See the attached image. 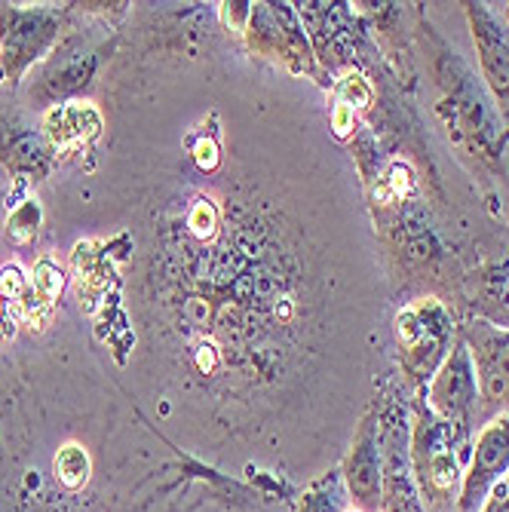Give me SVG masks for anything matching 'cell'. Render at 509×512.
<instances>
[{
    "mask_svg": "<svg viewBox=\"0 0 509 512\" xmlns=\"http://www.w3.org/2000/svg\"><path fill=\"white\" fill-rule=\"evenodd\" d=\"M396 335H399L402 359L414 371V378L433 381V375L448 356V341H451V319L445 307L433 298L405 307L396 316Z\"/></svg>",
    "mask_w": 509,
    "mask_h": 512,
    "instance_id": "1",
    "label": "cell"
},
{
    "mask_svg": "<svg viewBox=\"0 0 509 512\" xmlns=\"http://www.w3.org/2000/svg\"><path fill=\"white\" fill-rule=\"evenodd\" d=\"M509 476V414L491 421L476 439V451L470 454L464 485H460L457 509L479 512L497 482Z\"/></svg>",
    "mask_w": 509,
    "mask_h": 512,
    "instance_id": "2",
    "label": "cell"
},
{
    "mask_svg": "<svg viewBox=\"0 0 509 512\" xmlns=\"http://www.w3.org/2000/svg\"><path fill=\"white\" fill-rule=\"evenodd\" d=\"M476 393H479L476 359L464 341H457V347L445 356V362L430 381V408L436 411L439 421L451 427H464L473 411Z\"/></svg>",
    "mask_w": 509,
    "mask_h": 512,
    "instance_id": "3",
    "label": "cell"
},
{
    "mask_svg": "<svg viewBox=\"0 0 509 512\" xmlns=\"http://www.w3.org/2000/svg\"><path fill=\"white\" fill-rule=\"evenodd\" d=\"M344 482L362 509L381 506V417L372 411L362 421L350 457L344 463Z\"/></svg>",
    "mask_w": 509,
    "mask_h": 512,
    "instance_id": "4",
    "label": "cell"
},
{
    "mask_svg": "<svg viewBox=\"0 0 509 512\" xmlns=\"http://www.w3.org/2000/svg\"><path fill=\"white\" fill-rule=\"evenodd\" d=\"M99 132H102V114L86 102H71L65 108L46 114V135H50L53 145L65 154L92 142Z\"/></svg>",
    "mask_w": 509,
    "mask_h": 512,
    "instance_id": "5",
    "label": "cell"
},
{
    "mask_svg": "<svg viewBox=\"0 0 509 512\" xmlns=\"http://www.w3.org/2000/svg\"><path fill=\"white\" fill-rule=\"evenodd\" d=\"M470 13H473V34L479 43L485 74H488L491 86L497 89V96L506 99L509 96V43L500 37L494 19L482 7H473Z\"/></svg>",
    "mask_w": 509,
    "mask_h": 512,
    "instance_id": "6",
    "label": "cell"
},
{
    "mask_svg": "<svg viewBox=\"0 0 509 512\" xmlns=\"http://www.w3.org/2000/svg\"><path fill=\"white\" fill-rule=\"evenodd\" d=\"M479 387L491 396L500 399L509 390V332L494 335L485 353V371L479 378Z\"/></svg>",
    "mask_w": 509,
    "mask_h": 512,
    "instance_id": "7",
    "label": "cell"
},
{
    "mask_svg": "<svg viewBox=\"0 0 509 512\" xmlns=\"http://www.w3.org/2000/svg\"><path fill=\"white\" fill-rule=\"evenodd\" d=\"M53 473H56V482L68 491H80L86 482H89V473H92V460H89V451L77 442H68L59 448L56 460H53Z\"/></svg>",
    "mask_w": 509,
    "mask_h": 512,
    "instance_id": "8",
    "label": "cell"
},
{
    "mask_svg": "<svg viewBox=\"0 0 509 512\" xmlns=\"http://www.w3.org/2000/svg\"><path fill=\"white\" fill-rule=\"evenodd\" d=\"M301 512H344V491L335 476L316 482L301 503Z\"/></svg>",
    "mask_w": 509,
    "mask_h": 512,
    "instance_id": "9",
    "label": "cell"
},
{
    "mask_svg": "<svg viewBox=\"0 0 509 512\" xmlns=\"http://www.w3.org/2000/svg\"><path fill=\"white\" fill-rule=\"evenodd\" d=\"M31 289H34L43 301L56 304L59 295H62V289H65V273H62V267H59L56 261H50V258L37 261V264H34V273H31Z\"/></svg>",
    "mask_w": 509,
    "mask_h": 512,
    "instance_id": "10",
    "label": "cell"
},
{
    "mask_svg": "<svg viewBox=\"0 0 509 512\" xmlns=\"http://www.w3.org/2000/svg\"><path fill=\"white\" fill-rule=\"evenodd\" d=\"M188 227L197 240H212L218 230V209L212 200H197L191 215H188Z\"/></svg>",
    "mask_w": 509,
    "mask_h": 512,
    "instance_id": "11",
    "label": "cell"
},
{
    "mask_svg": "<svg viewBox=\"0 0 509 512\" xmlns=\"http://www.w3.org/2000/svg\"><path fill=\"white\" fill-rule=\"evenodd\" d=\"M338 102L347 105L350 111H353V108H368V105H372V86H368L365 77L350 74V77H344L341 86H338Z\"/></svg>",
    "mask_w": 509,
    "mask_h": 512,
    "instance_id": "12",
    "label": "cell"
},
{
    "mask_svg": "<svg viewBox=\"0 0 509 512\" xmlns=\"http://www.w3.org/2000/svg\"><path fill=\"white\" fill-rule=\"evenodd\" d=\"M25 292H28L25 276H22V270H19L16 264H7L4 270H0V298H4L10 307H13Z\"/></svg>",
    "mask_w": 509,
    "mask_h": 512,
    "instance_id": "13",
    "label": "cell"
},
{
    "mask_svg": "<svg viewBox=\"0 0 509 512\" xmlns=\"http://www.w3.org/2000/svg\"><path fill=\"white\" fill-rule=\"evenodd\" d=\"M479 512H509V476L503 482H497L485 500V506Z\"/></svg>",
    "mask_w": 509,
    "mask_h": 512,
    "instance_id": "14",
    "label": "cell"
},
{
    "mask_svg": "<svg viewBox=\"0 0 509 512\" xmlns=\"http://www.w3.org/2000/svg\"><path fill=\"white\" fill-rule=\"evenodd\" d=\"M332 129H335V135L338 138H347L350 132H353V111L347 108V105H335V111H332Z\"/></svg>",
    "mask_w": 509,
    "mask_h": 512,
    "instance_id": "15",
    "label": "cell"
},
{
    "mask_svg": "<svg viewBox=\"0 0 509 512\" xmlns=\"http://www.w3.org/2000/svg\"><path fill=\"white\" fill-rule=\"evenodd\" d=\"M390 184H393V194L396 197H402L405 191H408V184H411V172L405 169V166H393V172H390Z\"/></svg>",
    "mask_w": 509,
    "mask_h": 512,
    "instance_id": "16",
    "label": "cell"
},
{
    "mask_svg": "<svg viewBox=\"0 0 509 512\" xmlns=\"http://www.w3.org/2000/svg\"><path fill=\"white\" fill-rule=\"evenodd\" d=\"M197 163H200L203 169H212V166L218 163V148H215V142H203V145L197 148Z\"/></svg>",
    "mask_w": 509,
    "mask_h": 512,
    "instance_id": "17",
    "label": "cell"
},
{
    "mask_svg": "<svg viewBox=\"0 0 509 512\" xmlns=\"http://www.w3.org/2000/svg\"><path fill=\"white\" fill-rule=\"evenodd\" d=\"M344 512H359V509H344Z\"/></svg>",
    "mask_w": 509,
    "mask_h": 512,
    "instance_id": "18",
    "label": "cell"
},
{
    "mask_svg": "<svg viewBox=\"0 0 509 512\" xmlns=\"http://www.w3.org/2000/svg\"><path fill=\"white\" fill-rule=\"evenodd\" d=\"M506 19H509V10H506Z\"/></svg>",
    "mask_w": 509,
    "mask_h": 512,
    "instance_id": "19",
    "label": "cell"
}]
</instances>
